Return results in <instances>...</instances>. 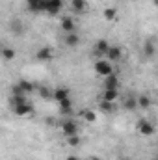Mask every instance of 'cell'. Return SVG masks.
<instances>
[{"label":"cell","instance_id":"obj_15","mask_svg":"<svg viewBox=\"0 0 158 160\" xmlns=\"http://www.w3.org/2000/svg\"><path fill=\"white\" fill-rule=\"evenodd\" d=\"M143 54L147 56V58H153L155 54H156V48H155V43L151 39H147L143 43Z\"/></svg>","mask_w":158,"mask_h":160},{"label":"cell","instance_id":"obj_13","mask_svg":"<svg viewBox=\"0 0 158 160\" xmlns=\"http://www.w3.org/2000/svg\"><path fill=\"white\" fill-rule=\"evenodd\" d=\"M121 56H123V50H121L119 47H110V50H108V60H110L112 63H114V62H119Z\"/></svg>","mask_w":158,"mask_h":160},{"label":"cell","instance_id":"obj_8","mask_svg":"<svg viewBox=\"0 0 158 160\" xmlns=\"http://www.w3.org/2000/svg\"><path fill=\"white\" fill-rule=\"evenodd\" d=\"M60 26H62V30H63L65 34H73V32H77V24H75V19H73V17H62Z\"/></svg>","mask_w":158,"mask_h":160},{"label":"cell","instance_id":"obj_26","mask_svg":"<svg viewBox=\"0 0 158 160\" xmlns=\"http://www.w3.org/2000/svg\"><path fill=\"white\" fill-rule=\"evenodd\" d=\"M39 97L43 99H54V91L48 88H39Z\"/></svg>","mask_w":158,"mask_h":160},{"label":"cell","instance_id":"obj_22","mask_svg":"<svg viewBox=\"0 0 158 160\" xmlns=\"http://www.w3.org/2000/svg\"><path fill=\"white\" fill-rule=\"evenodd\" d=\"M2 58H4L6 62L15 60V50H13L11 47H4V48H2Z\"/></svg>","mask_w":158,"mask_h":160},{"label":"cell","instance_id":"obj_5","mask_svg":"<svg viewBox=\"0 0 158 160\" xmlns=\"http://www.w3.org/2000/svg\"><path fill=\"white\" fill-rule=\"evenodd\" d=\"M138 132L141 134V136H153L155 134V125L151 123L149 119H140L138 121Z\"/></svg>","mask_w":158,"mask_h":160},{"label":"cell","instance_id":"obj_27","mask_svg":"<svg viewBox=\"0 0 158 160\" xmlns=\"http://www.w3.org/2000/svg\"><path fill=\"white\" fill-rule=\"evenodd\" d=\"M67 145H71V147H78V145H80L78 134H75V136H69V138H67Z\"/></svg>","mask_w":158,"mask_h":160},{"label":"cell","instance_id":"obj_12","mask_svg":"<svg viewBox=\"0 0 158 160\" xmlns=\"http://www.w3.org/2000/svg\"><path fill=\"white\" fill-rule=\"evenodd\" d=\"M65 45L71 47V48L78 47L80 45V36L77 34V32H73V34H65Z\"/></svg>","mask_w":158,"mask_h":160},{"label":"cell","instance_id":"obj_4","mask_svg":"<svg viewBox=\"0 0 158 160\" xmlns=\"http://www.w3.org/2000/svg\"><path fill=\"white\" fill-rule=\"evenodd\" d=\"M110 43L106 39H99L95 43V47H93V54L97 56V58H104V56H108V50H110Z\"/></svg>","mask_w":158,"mask_h":160},{"label":"cell","instance_id":"obj_14","mask_svg":"<svg viewBox=\"0 0 158 160\" xmlns=\"http://www.w3.org/2000/svg\"><path fill=\"white\" fill-rule=\"evenodd\" d=\"M58 104H60V112H62V114L67 116V114L73 112V101H71V99H63V101H60Z\"/></svg>","mask_w":158,"mask_h":160},{"label":"cell","instance_id":"obj_9","mask_svg":"<svg viewBox=\"0 0 158 160\" xmlns=\"http://www.w3.org/2000/svg\"><path fill=\"white\" fill-rule=\"evenodd\" d=\"M36 58H37L39 62H50V60L54 58V52H52L50 47H41L39 50L36 52Z\"/></svg>","mask_w":158,"mask_h":160},{"label":"cell","instance_id":"obj_25","mask_svg":"<svg viewBox=\"0 0 158 160\" xmlns=\"http://www.w3.org/2000/svg\"><path fill=\"white\" fill-rule=\"evenodd\" d=\"M11 30H13L17 36H21V34H22V24H21V21H19V19H13V21H11Z\"/></svg>","mask_w":158,"mask_h":160},{"label":"cell","instance_id":"obj_20","mask_svg":"<svg viewBox=\"0 0 158 160\" xmlns=\"http://www.w3.org/2000/svg\"><path fill=\"white\" fill-rule=\"evenodd\" d=\"M71 8H73V11L82 13V11H86L87 2H86V0H71Z\"/></svg>","mask_w":158,"mask_h":160},{"label":"cell","instance_id":"obj_24","mask_svg":"<svg viewBox=\"0 0 158 160\" xmlns=\"http://www.w3.org/2000/svg\"><path fill=\"white\" fill-rule=\"evenodd\" d=\"M82 116H84V119L87 121V123H95V121H97V114H95L93 110H89V108H86V110L82 112Z\"/></svg>","mask_w":158,"mask_h":160},{"label":"cell","instance_id":"obj_29","mask_svg":"<svg viewBox=\"0 0 158 160\" xmlns=\"http://www.w3.org/2000/svg\"><path fill=\"white\" fill-rule=\"evenodd\" d=\"M153 4H155V6L158 8V0H153Z\"/></svg>","mask_w":158,"mask_h":160},{"label":"cell","instance_id":"obj_28","mask_svg":"<svg viewBox=\"0 0 158 160\" xmlns=\"http://www.w3.org/2000/svg\"><path fill=\"white\" fill-rule=\"evenodd\" d=\"M65 160H78V158H77L75 155H69V157H67V158H65Z\"/></svg>","mask_w":158,"mask_h":160},{"label":"cell","instance_id":"obj_16","mask_svg":"<svg viewBox=\"0 0 158 160\" xmlns=\"http://www.w3.org/2000/svg\"><path fill=\"white\" fill-rule=\"evenodd\" d=\"M102 17H104V21H110V22H114V21L117 19V9H116V8H104V11H102Z\"/></svg>","mask_w":158,"mask_h":160},{"label":"cell","instance_id":"obj_2","mask_svg":"<svg viewBox=\"0 0 158 160\" xmlns=\"http://www.w3.org/2000/svg\"><path fill=\"white\" fill-rule=\"evenodd\" d=\"M63 8V0H45L43 2V11H47L48 15H58Z\"/></svg>","mask_w":158,"mask_h":160},{"label":"cell","instance_id":"obj_19","mask_svg":"<svg viewBox=\"0 0 158 160\" xmlns=\"http://www.w3.org/2000/svg\"><path fill=\"white\" fill-rule=\"evenodd\" d=\"M17 84L21 86V89H22V91H24L26 95H30V93H32V91L36 89V86H34V84H32L30 80H24V78H21L19 82H17Z\"/></svg>","mask_w":158,"mask_h":160},{"label":"cell","instance_id":"obj_1","mask_svg":"<svg viewBox=\"0 0 158 160\" xmlns=\"http://www.w3.org/2000/svg\"><path fill=\"white\" fill-rule=\"evenodd\" d=\"M93 69H95V73H97L99 77H102V78H106V77H110V75L114 73L112 62H110V60H104V58H99V60L93 63Z\"/></svg>","mask_w":158,"mask_h":160},{"label":"cell","instance_id":"obj_31","mask_svg":"<svg viewBox=\"0 0 158 160\" xmlns=\"http://www.w3.org/2000/svg\"><path fill=\"white\" fill-rule=\"evenodd\" d=\"M156 160H158V153H156Z\"/></svg>","mask_w":158,"mask_h":160},{"label":"cell","instance_id":"obj_23","mask_svg":"<svg viewBox=\"0 0 158 160\" xmlns=\"http://www.w3.org/2000/svg\"><path fill=\"white\" fill-rule=\"evenodd\" d=\"M138 102H140V108H149L153 104V101H151L149 95H140L138 97Z\"/></svg>","mask_w":158,"mask_h":160},{"label":"cell","instance_id":"obj_18","mask_svg":"<svg viewBox=\"0 0 158 160\" xmlns=\"http://www.w3.org/2000/svg\"><path fill=\"white\" fill-rule=\"evenodd\" d=\"M43 2L45 0H26V6H28L30 11L37 13V11H43Z\"/></svg>","mask_w":158,"mask_h":160},{"label":"cell","instance_id":"obj_6","mask_svg":"<svg viewBox=\"0 0 158 160\" xmlns=\"http://www.w3.org/2000/svg\"><path fill=\"white\" fill-rule=\"evenodd\" d=\"M13 112H15V116H19V118H24V116H30L32 112H34V104L32 102H22V104H15L13 106Z\"/></svg>","mask_w":158,"mask_h":160},{"label":"cell","instance_id":"obj_11","mask_svg":"<svg viewBox=\"0 0 158 160\" xmlns=\"http://www.w3.org/2000/svg\"><path fill=\"white\" fill-rule=\"evenodd\" d=\"M138 106H140V102H138V99H136L134 95H130V97H126V99L123 101V108L128 110V112H130V110H136Z\"/></svg>","mask_w":158,"mask_h":160},{"label":"cell","instance_id":"obj_10","mask_svg":"<svg viewBox=\"0 0 158 160\" xmlns=\"http://www.w3.org/2000/svg\"><path fill=\"white\" fill-rule=\"evenodd\" d=\"M104 101H110V102H116L119 99V89H102V95H101Z\"/></svg>","mask_w":158,"mask_h":160},{"label":"cell","instance_id":"obj_21","mask_svg":"<svg viewBox=\"0 0 158 160\" xmlns=\"http://www.w3.org/2000/svg\"><path fill=\"white\" fill-rule=\"evenodd\" d=\"M99 110L104 112V114H112V112H114V102L101 99V102H99Z\"/></svg>","mask_w":158,"mask_h":160},{"label":"cell","instance_id":"obj_30","mask_svg":"<svg viewBox=\"0 0 158 160\" xmlns=\"http://www.w3.org/2000/svg\"><path fill=\"white\" fill-rule=\"evenodd\" d=\"M91 160H99V158H95V157H93V158H91Z\"/></svg>","mask_w":158,"mask_h":160},{"label":"cell","instance_id":"obj_17","mask_svg":"<svg viewBox=\"0 0 158 160\" xmlns=\"http://www.w3.org/2000/svg\"><path fill=\"white\" fill-rule=\"evenodd\" d=\"M63 99H69V89H67V88H58V89H54V101L60 102V101H63Z\"/></svg>","mask_w":158,"mask_h":160},{"label":"cell","instance_id":"obj_7","mask_svg":"<svg viewBox=\"0 0 158 160\" xmlns=\"http://www.w3.org/2000/svg\"><path fill=\"white\" fill-rule=\"evenodd\" d=\"M121 82H119V75L112 73L110 77H106L104 82H102V89H119Z\"/></svg>","mask_w":158,"mask_h":160},{"label":"cell","instance_id":"obj_3","mask_svg":"<svg viewBox=\"0 0 158 160\" xmlns=\"http://www.w3.org/2000/svg\"><path fill=\"white\" fill-rule=\"evenodd\" d=\"M60 128H62V132H63L65 138L78 134V125H77V121L75 119H65L62 125H60Z\"/></svg>","mask_w":158,"mask_h":160}]
</instances>
